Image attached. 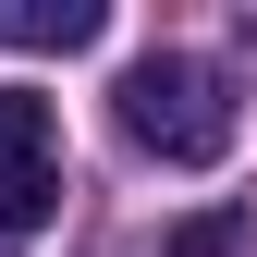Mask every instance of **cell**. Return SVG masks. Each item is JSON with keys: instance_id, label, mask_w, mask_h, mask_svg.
Here are the masks:
<instances>
[{"instance_id": "obj_1", "label": "cell", "mask_w": 257, "mask_h": 257, "mask_svg": "<svg viewBox=\"0 0 257 257\" xmlns=\"http://www.w3.org/2000/svg\"><path fill=\"white\" fill-rule=\"evenodd\" d=\"M122 135L147 159H172V172H208L220 147H233V74L196 49H147L135 74H122Z\"/></svg>"}, {"instance_id": "obj_2", "label": "cell", "mask_w": 257, "mask_h": 257, "mask_svg": "<svg viewBox=\"0 0 257 257\" xmlns=\"http://www.w3.org/2000/svg\"><path fill=\"white\" fill-rule=\"evenodd\" d=\"M98 0H0V49H86Z\"/></svg>"}, {"instance_id": "obj_3", "label": "cell", "mask_w": 257, "mask_h": 257, "mask_svg": "<svg viewBox=\"0 0 257 257\" xmlns=\"http://www.w3.org/2000/svg\"><path fill=\"white\" fill-rule=\"evenodd\" d=\"M0 172H61L49 98H25V86H0Z\"/></svg>"}, {"instance_id": "obj_4", "label": "cell", "mask_w": 257, "mask_h": 257, "mask_svg": "<svg viewBox=\"0 0 257 257\" xmlns=\"http://www.w3.org/2000/svg\"><path fill=\"white\" fill-rule=\"evenodd\" d=\"M233 245H245L233 208H208V220H184V233H172V257H233Z\"/></svg>"}]
</instances>
